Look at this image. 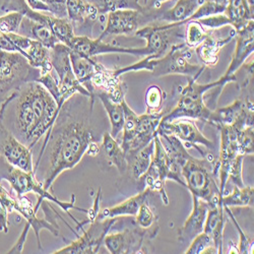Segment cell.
Masks as SVG:
<instances>
[{
    "label": "cell",
    "instance_id": "f35d334b",
    "mask_svg": "<svg viewBox=\"0 0 254 254\" xmlns=\"http://www.w3.org/2000/svg\"><path fill=\"white\" fill-rule=\"evenodd\" d=\"M166 100V93L157 84H153L147 88L145 92V106L147 113H160L164 101Z\"/></svg>",
    "mask_w": 254,
    "mask_h": 254
},
{
    "label": "cell",
    "instance_id": "cb8c5ba5",
    "mask_svg": "<svg viewBox=\"0 0 254 254\" xmlns=\"http://www.w3.org/2000/svg\"><path fill=\"white\" fill-rule=\"evenodd\" d=\"M155 193L150 188H145L142 191L138 192L136 195L131 196L130 198L126 199L120 204L106 208L98 215V219H109V218H119L123 216H130L135 217L139 207L143 204L149 202L150 197Z\"/></svg>",
    "mask_w": 254,
    "mask_h": 254
},
{
    "label": "cell",
    "instance_id": "816d5d0a",
    "mask_svg": "<svg viewBox=\"0 0 254 254\" xmlns=\"http://www.w3.org/2000/svg\"><path fill=\"white\" fill-rule=\"evenodd\" d=\"M167 1H171V0H147V4L152 8H159L163 3Z\"/></svg>",
    "mask_w": 254,
    "mask_h": 254
},
{
    "label": "cell",
    "instance_id": "603a6c76",
    "mask_svg": "<svg viewBox=\"0 0 254 254\" xmlns=\"http://www.w3.org/2000/svg\"><path fill=\"white\" fill-rule=\"evenodd\" d=\"M225 209L222 201L208 204L206 219L203 227V232L211 238L218 252L223 253L224 229H225Z\"/></svg>",
    "mask_w": 254,
    "mask_h": 254
},
{
    "label": "cell",
    "instance_id": "7c38bea8",
    "mask_svg": "<svg viewBox=\"0 0 254 254\" xmlns=\"http://www.w3.org/2000/svg\"><path fill=\"white\" fill-rule=\"evenodd\" d=\"M118 221L117 218L96 219L91 223L88 231L82 230V236H77L75 241L69 245L56 250L55 254H95L98 253L104 239L111 227Z\"/></svg>",
    "mask_w": 254,
    "mask_h": 254
},
{
    "label": "cell",
    "instance_id": "bcb514c9",
    "mask_svg": "<svg viewBox=\"0 0 254 254\" xmlns=\"http://www.w3.org/2000/svg\"><path fill=\"white\" fill-rule=\"evenodd\" d=\"M254 126H247L241 131L238 138L239 154L253 156L254 154Z\"/></svg>",
    "mask_w": 254,
    "mask_h": 254
},
{
    "label": "cell",
    "instance_id": "44dd1931",
    "mask_svg": "<svg viewBox=\"0 0 254 254\" xmlns=\"http://www.w3.org/2000/svg\"><path fill=\"white\" fill-rule=\"evenodd\" d=\"M236 31L233 29L226 38H219L208 34L201 43L195 48L196 55L205 67H214L219 61V53L221 49L229 44L233 38H235Z\"/></svg>",
    "mask_w": 254,
    "mask_h": 254
},
{
    "label": "cell",
    "instance_id": "1f68e13d",
    "mask_svg": "<svg viewBox=\"0 0 254 254\" xmlns=\"http://www.w3.org/2000/svg\"><path fill=\"white\" fill-rule=\"evenodd\" d=\"M25 58L29 61L31 66L40 70L41 74L47 73L53 69L50 62V49L34 39L26 50Z\"/></svg>",
    "mask_w": 254,
    "mask_h": 254
},
{
    "label": "cell",
    "instance_id": "7dc6e473",
    "mask_svg": "<svg viewBox=\"0 0 254 254\" xmlns=\"http://www.w3.org/2000/svg\"><path fill=\"white\" fill-rule=\"evenodd\" d=\"M245 156L238 155L234 161L232 162L229 173H228V182L231 181L235 186H238L240 188L244 187V182L242 178V166H243V159ZM228 184V183H227Z\"/></svg>",
    "mask_w": 254,
    "mask_h": 254
},
{
    "label": "cell",
    "instance_id": "8fae6325",
    "mask_svg": "<svg viewBox=\"0 0 254 254\" xmlns=\"http://www.w3.org/2000/svg\"><path fill=\"white\" fill-rule=\"evenodd\" d=\"M158 233V224L149 229H143L138 226L126 228L121 232L106 235L104 244L111 254L149 253L144 248V243L145 241L155 239Z\"/></svg>",
    "mask_w": 254,
    "mask_h": 254
},
{
    "label": "cell",
    "instance_id": "ffe728a7",
    "mask_svg": "<svg viewBox=\"0 0 254 254\" xmlns=\"http://www.w3.org/2000/svg\"><path fill=\"white\" fill-rule=\"evenodd\" d=\"M192 200L193 207L191 214L178 230V241L182 244H190L197 235L203 232L208 204L196 197H192Z\"/></svg>",
    "mask_w": 254,
    "mask_h": 254
},
{
    "label": "cell",
    "instance_id": "484cf974",
    "mask_svg": "<svg viewBox=\"0 0 254 254\" xmlns=\"http://www.w3.org/2000/svg\"><path fill=\"white\" fill-rule=\"evenodd\" d=\"M170 30H164L161 26H146L142 29H138L135 32V36L145 39L146 46L150 55H155L156 58L163 56L170 46L168 33Z\"/></svg>",
    "mask_w": 254,
    "mask_h": 254
},
{
    "label": "cell",
    "instance_id": "3957f363",
    "mask_svg": "<svg viewBox=\"0 0 254 254\" xmlns=\"http://www.w3.org/2000/svg\"><path fill=\"white\" fill-rule=\"evenodd\" d=\"M197 78H187L188 82L184 88H181L175 108L169 113H165L161 121L171 122L179 118H193L208 122L213 110L204 103V95L210 90L223 89L227 83L237 81L236 74L223 75L220 79L207 83H199Z\"/></svg>",
    "mask_w": 254,
    "mask_h": 254
},
{
    "label": "cell",
    "instance_id": "ac0fdd59",
    "mask_svg": "<svg viewBox=\"0 0 254 254\" xmlns=\"http://www.w3.org/2000/svg\"><path fill=\"white\" fill-rule=\"evenodd\" d=\"M165 112L160 113H147L138 115L135 134L130 143L124 150L125 155L136 152L147 143H150L157 135V128Z\"/></svg>",
    "mask_w": 254,
    "mask_h": 254
},
{
    "label": "cell",
    "instance_id": "f5cc1de1",
    "mask_svg": "<svg viewBox=\"0 0 254 254\" xmlns=\"http://www.w3.org/2000/svg\"><path fill=\"white\" fill-rule=\"evenodd\" d=\"M210 1H214V2L219 3L221 5H224V6H227L228 3H229V0H210Z\"/></svg>",
    "mask_w": 254,
    "mask_h": 254
},
{
    "label": "cell",
    "instance_id": "e0dca14e",
    "mask_svg": "<svg viewBox=\"0 0 254 254\" xmlns=\"http://www.w3.org/2000/svg\"><path fill=\"white\" fill-rule=\"evenodd\" d=\"M139 11L135 9H119L107 14L106 27L99 37L100 39L108 36H131L138 30Z\"/></svg>",
    "mask_w": 254,
    "mask_h": 254
},
{
    "label": "cell",
    "instance_id": "ab89813d",
    "mask_svg": "<svg viewBox=\"0 0 254 254\" xmlns=\"http://www.w3.org/2000/svg\"><path fill=\"white\" fill-rule=\"evenodd\" d=\"M185 42L187 47L195 49L207 35L206 29H204L197 20H190L186 25Z\"/></svg>",
    "mask_w": 254,
    "mask_h": 254
},
{
    "label": "cell",
    "instance_id": "8992f818",
    "mask_svg": "<svg viewBox=\"0 0 254 254\" xmlns=\"http://www.w3.org/2000/svg\"><path fill=\"white\" fill-rule=\"evenodd\" d=\"M206 160H198L188 154L180 165L181 175L185 181L186 188L196 197L207 204L222 201L219 185L216 183L215 175L205 166Z\"/></svg>",
    "mask_w": 254,
    "mask_h": 254
},
{
    "label": "cell",
    "instance_id": "836d02e7",
    "mask_svg": "<svg viewBox=\"0 0 254 254\" xmlns=\"http://www.w3.org/2000/svg\"><path fill=\"white\" fill-rule=\"evenodd\" d=\"M86 1L95 6L100 15L108 14L111 11L119 9H135L139 12L143 10L138 0H86Z\"/></svg>",
    "mask_w": 254,
    "mask_h": 254
},
{
    "label": "cell",
    "instance_id": "9a60e30c",
    "mask_svg": "<svg viewBox=\"0 0 254 254\" xmlns=\"http://www.w3.org/2000/svg\"><path fill=\"white\" fill-rule=\"evenodd\" d=\"M69 48L80 55L86 57H95L102 54H110V53H124L130 54L138 57L150 56V52L145 47L143 48H127L120 47L116 45H111L109 43L103 42L102 39H92L88 36H75Z\"/></svg>",
    "mask_w": 254,
    "mask_h": 254
},
{
    "label": "cell",
    "instance_id": "ee69618b",
    "mask_svg": "<svg viewBox=\"0 0 254 254\" xmlns=\"http://www.w3.org/2000/svg\"><path fill=\"white\" fill-rule=\"evenodd\" d=\"M158 224V217L154 213L153 208L150 206L149 202L143 203L135 216V225L143 228L149 229Z\"/></svg>",
    "mask_w": 254,
    "mask_h": 254
},
{
    "label": "cell",
    "instance_id": "6da1fadb",
    "mask_svg": "<svg viewBox=\"0 0 254 254\" xmlns=\"http://www.w3.org/2000/svg\"><path fill=\"white\" fill-rule=\"evenodd\" d=\"M58 118L60 121L56 120L51 131L46 133V138L35 166L36 172L47 144L50 143V165L43 183L46 190H50L57 177L62 172L74 168L87 153L91 156H96L99 153L94 132L86 123L70 119L69 115L62 118L58 115Z\"/></svg>",
    "mask_w": 254,
    "mask_h": 254
},
{
    "label": "cell",
    "instance_id": "2e32d148",
    "mask_svg": "<svg viewBox=\"0 0 254 254\" xmlns=\"http://www.w3.org/2000/svg\"><path fill=\"white\" fill-rule=\"evenodd\" d=\"M253 103L249 100H236L227 107L211 112L208 123L211 125H232L244 122L248 126H253Z\"/></svg>",
    "mask_w": 254,
    "mask_h": 254
},
{
    "label": "cell",
    "instance_id": "f907efd6",
    "mask_svg": "<svg viewBox=\"0 0 254 254\" xmlns=\"http://www.w3.org/2000/svg\"><path fill=\"white\" fill-rule=\"evenodd\" d=\"M26 2L29 7L35 11L50 12V7L46 0H26Z\"/></svg>",
    "mask_w": 254,
    "mask_h": 254
},
{
    "label": "cell",
    "instance_id": "60d3db41",
    "mask_svg": "<svg viewBox=\"0 0 254 254\" xmlns=\"http://www.w3.org/2000/svg\"><path fill=\"white\" fill-rule=\"evenodd\" d=\"M39 82L41 86H43L47 92L53 97V99L56 101L57 105L60 108H62L64 106V102L61 99V94L59 91V83H58V78L56 74H53V69L47 73L40 74V76L36 80Z\"/></svg>",
    "mask_w": 254,
    "mask_h": 254
},
{
    "label": "cell",
    "instance_id": "4dcf8cb0",
    "mask_svg": "<svg viewBox=\"0 0 254 254\" xmlns=\"http://www.w3.org/2000/svg\"><path fill=\"white\" fill-rule=\"evenodd\" d=\"M102 146L106 157H107L111 165L117 168V170L121 175H125L127 173V161L125 153L121 145L110 134V132L106 131L103 133Z\"/></svg>",
    "mask_w": 254,
    "mask_h": 254
},
{
    "label": "cell",
    "instance_id": "f1b7e54d",
    "mask_svg": "<svg viewBox=\"0 0 254 254\" xmlns=\"http://www.w3.org/2000/svg\"><path fill=\"white\" fill-rule=\"evenodd\" d=\"M224 13L229 17L231 26L236 32L253 20V8L249 6L247 0H229Z\"/></svg>",
    "mask_w": 254,
    "mask_h": 254
},
{
    "label": "cell",
    "instance_id": "c3c4849f",
    "mask_svg": "<svg viewBox=\"0 0 254 254\" xmlns=\"http://www.w3.org/2000/svg\"><path fill=\"white\" fill-rule=\"evenodd\" d=\"M196 20L204 29H210V30L220 29L226 26H231V20L225 13L209 15Z\"/></svg>",
    "mask_w": 254,
    "mask_h": 254
},
{
    "label": "cell",
    "instance_id": "4316f807",
    "mask_svg": "<svg viewBox=\"0 0 254 254\" xmlns=\"http://www.w3.org/2000/svg\"><path fill=\"white\" fill-rule=\"evenodd\" d=\"M155 154V141L154 139L147 143L142 149L126 154V161H127V173H129L130 177L134 180L138 181L139 178L146 172L149 169L153 157Z\"/></svg>",
    "mask_w": 254,
    "mask_h": 254
},
{
    "label": "cell",
    "instance_id": "e575fe53",
    "mask_svg": "<svg viewBox=\"0 0 254 254\" xmlns=\"http://www.w3.org/2000/svg\"><path fill=\"white\" fill-rule=\"evenodd\" d=\"M49 27L57 37L60 43L70 46L72 39L75 37L72 23L67 17H56L50 14Z\"/></svg>",
    "mask_w": 254,
    "mask_h": 254
},
{
    "label": "cell",
    "instance_id": "d590c367",
    "mask_svg": "<svg viewBox=\"0 0 254 254\" xmlns=\"http://www.w3.org/2000/svg\"><path fill=\"white\" fill-rule=\"evenodd\" d=\"M254 189L251 186H244L242 188L234 186L233 191L228 195L222 196V203L224 206H253Z\"/></svg>",
    "mask_w": 254,
    "mask_h": 254
},
{
    "label": "cell",
    "instance_id": "52a82bcc",
    "mask_svg": "<svg viewBox=\"0 0 254 254\" xmlns=\"http://www.w3.org/2000/svg\"><path fill=\"white\" fill-rule=\"evenodd\" d=\"M41 205H43V210L45 214V219H42V220L37 217L40 206H38L37 204L33 206L31 200L26 195L16 197V204H15L14 211H16V213H18L20 216H23L27 221V224L25 226L23 233L20 234L18 240L13 245V247L8 251V253H23L24 245L31 229L35 232L37 242H38V247L40 249H42L41 240H40V232L42 230H48L55 237L59 236V226L56 223L54 216H51V214L48 213L49 204L44 203V200H43Z\"/></svg>",
    "mask_w": 254,
    "mask_h": 254
},
{
    "label": "cell",
    "instance_id": "83f0119b",
    "mask_svg": "<svg viewBox=\"0 0 254 254\" xmlns=\"http://www.w3.org/2000/svg\"><path fill=\"white\" fill-rule=\"evenodd\" d=\"M94 97L98 98L108 114L110 124H111V131L110 134L116 138V136L122 131L123 124H124V112L122 104L115 102L107 93L102 91H95Z\"/></svg>",
    "mask_w": 254,
    "mask_h": 254
},
{
    "label": "cell",
    "instance_id": "d4e9b609",
    "mask_svg": "<svg viewBox=\"0 0 254 254\" xmlns=\"http://www.w3.org/2000/svg\"><path fill=\"white\" fill-rule=\"evenodd\" d=\"M205 0H177L175 5L164 12L160 19L166 20L169 24L161 26L164 30H171L181 27V24L191 16L195 10Z\"/></svg>",
    "mask_w": 254,
    "mask_h": 254
},
{
    "label": "cell",
    "instance_id": "7402d4cb",
    "mask_svg": "<svg viewBox=\"0 0 254 254\" xmlns=\"http://www.w3.org/2000/svg\"><path fill=\"white\" fill-rule=\"evenodd\" d=\"M69 57H70L71 66H72L75 77L77 78V80L79 81L81 86L86 88L92 96L90 106H91V109L93 110L94 102H95V97H94L95 89L92 83V77L96 72V66H97L98 61L93 59L92 57H86L83 55H80L79 53L71 49L69 52Z\"/></svg>",
    "mask_w": 254,
    "mask_h": 254
},
{
    "label": "cell",
    "instance_id": "681fc988",
    "mask_svg": "<svg viewBox=\"0 0 254 254\" xmlns=\"http://www.w3.org/2000/svg\"><path fill=\"white\" fill-rule=\"evenodd\" d=\"M214 245L213 240L206 234V233L202 232L199 235H197L191 242H190L189 247L186 249L184 253L186 254H201L203 251L211 246Z\"/></svg>",
    "mask_w": 254,
    "mask_h": 254
},
{
    "label": "cell",
    "instance_id": "f6af8a7d",
    "mask_svg": "<svg viewBox=\"0 0 254 254\" xmlns=\"http://www.w3.org/2000/svg\"><path fill=\"white\" fill-rule=\"evenodd\" d=\"M224 206V205H223ZM224 209L226 213L228 214L230 220L232 221L233 225H234V227L237 229L238 233H239V247H238V253H241V254H250V253H253V240H251L245 233L243 232L241 226L239 225V223L236 221L234 215L232 214V211L230 210V208L228 206H224Z\"/></svg>",
    "mask_w": 254,
    "mask_h": 254
},
{
    "label": "cell",
    "instance_id": "f546056e",
    "mask_svg": "<svg viewBox=\"0 0 254 254\" xmlns=\"http://www.w3.org/2000/svg\"><path fill=\"white\" fill-rule=\"evenodd\" d=\"M65 5L67 18L72 25L94 22L100 15L95 6L86 0H65Z\"/></svg>",
    "mask_w": 254,
    "mask_h": 254
},
{
    "label": "cell",
    "instance_id": "7a4b0ae2",
    "mask_svg": "<svg viewBox=\"0 0 254 254\" xmlns=\"http://www.w3.org/2000/svg\"><path fill=\"white\" fill-rule=\"evenodd\" d=\"M13 100L16 102L14 130L29 149H33L42 136L51 131L62 108L37 81L27 82L14 91Z\"/></svg>",
    "mask_w": 254,
    "mask_h": 254
},
{
    "label": "cell",
    "instance_id": "277c9868",
    "mask_svg": "<svg viewBox=\"0 0 254 254\" xmlns=\"http://www.w3.org/2000/svg\"><path fill=\"white\" fill-rule=\"evenodd\" d=\"M6 180L12 190L14 191V194L16 197L26 195L30 192H33L38 197V202H42L43 200L52 201L56 203L63 211L65 213L74 221V223L77 225V229L82 230L84 223L78 222L71 214L70 209H76L80 211H84V213H89V209H84L81 207H78L75 205V194H71L70 201H62L55 197L52 193H50L49 190H46L43 186V183L39 182L36 179L35 173L27 172L22 170L17 167H14L13 165L9 164L2 156H0V181Z\"/></svg>",
    "mask_w": 254,
    "mask_h": 254
},
{
    "label": "cell",
    "instance_id": "ba28073f",
    "mask_svg": "<svg viewBox=\"0 0 254 254\" xmlns=\"http://www.w3.org/2000/svg\"><path fill=\"white\" fill-rule=\"evenodd\" d=\"M191 50L185 43H182L171 46L170 50L159 58L152 55L151 72L153 76L162 77L170 74H179L187 78L199 77L204 71L205 66L192 64L190 62L192 56Z\"/></svg>",
    "mask_w": 254,
    "mask_h": 254
},
{
    "label": "cell",
    "instance_id": "4fadbf2b",
    "mask_svg": "<svg viewBox=\"0 0 254 254\" xmlns=\"http://www.w3.org/2000/svg\"><path fill=\"white\" fill-rule=\"evenodd\" d=\"M159 133L175 135L184 142L183 144L186 149L195 147L202 156L204 152L198 145H203L207 150L214 149V143L201 133L194 122L188 118H179L171 122L161 121L157 128V134Z\"/></svg>",
    "mask_w": 254,
    "mask_h": 254
},
{
    "label": "cell",
    "instance_id": "d6986e66",
    "mask_svg": "<svg viewBox=\"0 0 254 254\" xmlns=\"http://www.w3.org/2000/svg\"><path fill=\"white\" fill-rule=\"evenodd\" d=\"M236 49L224 75H233L241 68L246 59L254 52V22H250L236 32Z\"/></svg>",
    "mask_w": 254,
    "mask_h": 254
},
{
    "label": "cell",
    "instance_id": "b9f144b4",
    "mask_svg": "<svg viewBox=\"0 0 254 254\" xmlns=\"http://www.w3.org/2000/svg\"><path fill=\"white\" fill-rule=\"evenodd\" d=\"M225 10H226V6L216 3L214 1H210V0H205V1L195 10V12L191 16L181 24V26H185L188 22H190V20H196L209 15L224 13Z\"/></svg>",
    "mask_w": 254,
    "mask_h": 254
},
{
    "label": "cell",
    "instance_id": "5b68a950",
    "mask_svg": "<svg viewBox=\"0 0 254 254\" xmlns=\"http://www.w3.org/2000/svg\"><path fill=\"white\" fill-rule=\"evenodd\" d=\"M155 154L152 163L146 172L139 178L141 191L145 188H150L154 192L161 194L163 203L169 204V197L166 192L165 184L167 180H173L176 183L186 187L185 181L181 175L180 166L168 155L158 135L154 138Z\"/></svg>",
    "mask_w": 254,
    "mask_h": 254
},
{
    "label": "cell",
    "instance_id": "74e56055",
    "mask_svg": "<svg viewBox=\"0 0 254 254\" xmlns=\"http://www.w3.org/2000/svg\"><path fill=\"white\" fill-rule=\"evenodd\" d=\"M28 37L40 42L41 44H43L45 47L49 49H52L57 43H60L59 40L51 30V28L48 25L40 24V23L32 22V26L30 29V36Z\"/></svg>",
    "mask_w": 254,
    "mask_h": 254
},
{
    "label": "cell",
    "instance_id": "d6a6232c",
    "mask_svg": "<svg viewBox=\"0 0 254 254\" xmlns=\"http://www.w3.org/2000/svg\"><path fill=\"white\" fill-rule=\"evenodd\" d=\"M0 8L4 12H19L25 16V18H28L32 22L49 26L50 15L31 9L27 4L26 0H3Z\"/></svg>",
    "mask_w": 254,
    "mask_h": 254
},
{
    "label": "cell",
    "instance_id": "8d00e7d4",
    "mask_svg": "<svg viewBox=\"0 0 254 254\" xmlns=\"http://www.w3.org/2000/svg\"><path fill=\"white\" fill-rule=\"evenodd\" d=\"M16 197L12 196L7 190L0 184V231L8 232V214L15 209Z\"/></svg>",
    "mask_w": 254,
    "mask_h": 254
},
{
    "label": "cell",
    "instance_id": "5bb4252c",
    "mask_svg": "<svg viewBox=\"0 0 254 254\" xmlns=\"http://www.w3.org/2000/svg\"><path fill=\"white\" fill-rule=\"evenodd\" d=\"M0 156L9 164L27 172H35L31 149L13 135L0 120Z\"/></svg>",
    "mask_w": 254,
    "mask_h": 254
},
{
    "label": "cell",
    "instance_id": "30bf717a",
    "mask_svg": "<svg viewBox=\"0 0 254 254\" xmlns=\"http://www.w3.org/2000/svg\"><path fill=\"white\" fill-rule=\"evenodd\" d=\"M70 48L62 43H57L52 49H50V62L58 78L59 91L62 101L69 100L73 95L80 94L92 100L90 92L79 83L74 75L71 61L69 57Z\"/></svg>",
    "mask_w": 254,
    "mask_h": 254
},
{
    "label": "cell",
    "instance_id": "9c48e42d",
    "mask_svg": "<svg viewBox=\"0 0 254 254\" xmlns=\"http://www.w3.org/2000/svg\"><path fill=\"white\" fill-rule=\"evenodd\" d=\"M40 74L22 54L0 50V98L10 90L16 91L27 82L36 81Z\"/></svg>",
    "mask_w": 254,
    "mask_h": 254
},
{
    "label": "cell",
    "instance_id": "7bdbcfd3",
    "mask_svg": "<svg viewBox=\"0 0 254 254\" xmlns=\"http://www.w3.org/2000/svg\"><path fill=\"white\" fill-rule=\"evenodd\" d=\"M24 18L25 16L19 12H7V14L0 16V33H18Z\"/></svg>",
    "mask_w": 254,
    "mask_h": 254
}]
</instances>
